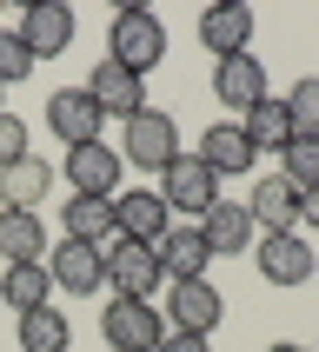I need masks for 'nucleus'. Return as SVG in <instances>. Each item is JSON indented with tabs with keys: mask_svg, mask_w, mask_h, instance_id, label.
I'll return each mask as SVG.
<instances>
[{
	"mask_svg": "<svg viewBox=\"0 0 319 352\" xmlns=\"http://www.w3.org/2000/svg\"><path fill=\"white\" fill-rule=\"evenodd\" d=\"M107 60H120L126 74L146 80L160 60H166V27H160V14H146V7H120L113 34H107Z\"/></svg>",
	"mask_w": 319,
	"mask_h": 352,
	"instance_id": "f257e3e1",
	"label": "nucleus"
},
{
	"mask_svg": "<svg viewBox=\"0 0 319 352\" xmlns=\"http://www.w3.org/2000/svg\"><path fill=\"white\" fill-rule=\"evenodd\" d=\"M179 153H186V146H179V120L173 113L140 107V113L126 120V140H120V160H126V166H140V173H166Z\"/></svg>",
	"mask_w": 319,
	"mask_h": 352,
	"instance_id": "f03ea898",
	"label": "nucleus"
},
{
	"mask_svg": "<svg viewBox=\"0 0 319 352\" xmlns=\"http://www.w3.org/2000/svg\"><path fill=\"white\" fill-rule=\"evenodd\" d=\"M100 339H107V352H160L166 319L153 313V299H107Z\"/></svg>",
	"mask_w": 319,
	"mask_h": 352,
	"instance_id": "7ed1b4c3",
	"label": "nucleus"
},
{
	"mask_svg": "<svg viewBox=\"0 0 319 352\" xmlns=\"http://www.w3.org/2000/svg\"><path fill=\"white\" fill-rule=\"evenodd\" d=\"M60 179H67L80 199H113L120 179H126V160H120V146L94 140V146H74V153L60 160Z\"/></svg>",
	"mask_w": 319,
	"mask_h": 352,
	"instance_id": "20e7f679",
	"label": "nucleus"
},
{
	"mask_svg": "<svg viewBox=\"0 0 319 352\" xmlns=\"http://www.w3.org/2000/svg\"><path fill=\"white\" fill-rule=\"evenodd\" d=\"M219 319H226V299H219L213 279H173V286H166V333L213 339Z\"/></svg>",
	"mask_w": 319,
	"mask_h": 352,
	"instance_id": "39448f33",
	"label": "nucleus"
},
{
	"mask_svg": "<svg viewBox=\"0 0 319 352\" xmlns=\"http://www.w3.org/2000/svg\"><path fill=\"white\" fill-rule=\"evenodd\" d=\"M160 253L140 246V239H107V286L113 299H153L160 293Z\"/></svg>",
	"mask_w": 319,
	"mask_h": 352,
	"instance_id": "423d86ee",
	"label": "nucleus"
},
{
	"mask_svg": "<svg viewBox=\"0 0 319 352\" xmlns=\"http://www.w3.org/2000/svg\"><path fill=\"white\" fill-rule=\"evenodd\" d=\"M47 126H54V140L74 153V146H94V140L107 133V113L94 107L87 87H54V100H47Z\"/></svg>",
	"mask_w": 319,
	"mask_h": 352,
	"instance_id": "0eeeda50",
	"label": "nucleus"
},
{
	"mask_svg": "<svg viewBox=\"0 0 319 352\" xmlns=\"http://www.w3.org/2000/svg\"><path fill=\"white\" fill-rule=\"evenodd\" d=\"M166 226H173V213H166V199H160L153 186H120V193H113V239L160 246Z\"/></svg>",
	"mask_w": 319,
	"mask_h": 352,
	"instance_id": "6e6552de",
	"label": "nucleus"
},
{
	"mask_svg": "<svg viewBox=\"0 0 319 352\" xmlns=\"http://www.w3.org/2000/svg\"><path fill=\"white\" fill-rule=\"evenodd\" d=\"M74 7H67V0H34V7H27V14H20V47H27V54L34 60H60L67 54V47H74Z\"/></svg>",
	"mask_w": 319,
	"mask_h": 352,
	"instance_id": "1a4fd4ad",
	"label": "nucleus"
},
{
	"mask_svg": "<svg viewBox=\"0 0 319 352\" xmlns=\"http://www.w3.org/2000/svg\"><path fill=\"white\" fill-rule=\"evenodd\" d=\"M160 199H166V213H206L219 199V173L199 153H179L173 166L160 173Z\"/></svg>",
	"mask_w": 319,
	"mask_h": 352,
	"instance_id": "9d476101",
	"label": "nucleus"
},
{
	"mask_svg": "<svg viewBox=\"0 0 319 352\" xmlns=\"http://www.w3.org/2000/svg\"><path fill=\"white\" fill-rule=\"evenodd\" d=\"M253 266H259V279H266V286H286V293H293V286H306V279H313V246H306V233H266L253 246Z\"/></svg>",
	"mask_w": 319,
	"mask_h": 352,
	"instance_id": "9b49d317",
	"label": "nucleus"
},
{
	"mask_svg": "<svg viewBox=\"0 0 319 352\" xmlns=\"http://www.w3.org/2000/svg\"><path fill=\"white\" fill-rule=\"evenodd\" d=\"M253 213H246V199H213L206 213H199V239H206V253L213 259H239L253 253Z\"/></svg>",
	"mask_w": 319,
	"mask_h": 352,
	"instance_id": "f8f14e48",
	"label": "nucleus"
},
{
	"mask_svg": "<svg viewBox=\"0 0 319 352\" xmlns=\"http://www.w3.org/2000/svg\"><path fill=\"white\" fill-rule=\"evenodd\" d=\"M54 286L74 299H94L100 286H107V246H87V239H60L54 246Z\"/></svg>",
	"mask_w": 319,
	"mask_h": 352,
	"instance_id": "ddd939ff",
	"label": "nucleus"
},
{
	"mask_svg": "<svg viewBox=\"0 0 319 352\" xmlns=\"http://www.w3.org/2000/svg\"><path fill=\"white\" fill-rule=\"evenodd\" d=\"M87 94H94L100 113H113V120H133L140 107H153V100H146V80L126 74V67H120V60H107V54L94 60V74H87Z\"/></svg>",
	"mask_w": 319,
	"mask_h": 352,
	"instance_id": "4468645a",
	"label": "nucleus"
},
{
	"mask_svg": "<svg viewBox=\"0 0 319 352\" xmlns=\"http://www.w3.org/2000/svg\"><path fill=\"white\" fill-rule=\"evenodd\" d=\"M213 100L233 107V113H253L259 100H266V60H259V54L213 60Z\"/></svg>",
	"mask_w": 319,
	"mask_h": 352,
	"instance_id": "2eb2a0df",
	"label": "nucleus"
},
{
	"mask_svg": "<svg viewBox=\"0 0 319 352\" xmlns=\"http://www.w3.org/2000/svg\"><path fill=\"white\" fill-rule=\"evenodd\" d=\"M199 47L213 60H233L253 47V7L246 0H219V7H206L199 14Z\"/></svg>",
	"mask_w": 319,
	"mask_h": 352,
	"instance_id": "dca6fc26",
	"label": "nucleus"
},
{
	"mask_svg": "<svg viewBox=\"0 0 319 352\" xmlns=\"http://www.w3.org/2000/svg\"><path fill=\"white\" fill-rule=\"evenodd\" d=\"M246 213H253V226H266V233H299V186L286 173H259L253 193H246Z\"/></svg>",
	"mask_w": 319,
	"mask_h": 352,
	"instance_id": "f3484780",
	"label": "nucleus"
},
{
	"mask_svg": "<svg viewBox=\"0 0 319 352\" xmlns=\"http://www.w3.org/2000/svg\"><path fill=\"white\" fill-rule=\"evenodd\" d=\"M47 186H54V160H14V166H0V206L7 213H34L40 199H47Z\"/></svg>",
	"mask_w": 319,
	"mask_h": 352,
	"instance_id": "a211bd4d",
	"label": "nucleus"
},
{
	"mask_svg": "<svg viewBox=\"0 0 319 352\" xmlns=\"http://www.w3.org/2000/svg\"><path fill=\"white\" fill-rule=\"evenodd\" d=\"M153 253H160V273H166V286H173V279H206V266H213V253H206L199 226H166V239H160Z\"/></svg>",
	"mask_w": 319,
	"mask_h": 352,
	"instance_id": "6ab92c4d",
	"label": "nucleus"
},
{
	"mask_svg": "<svg viewBox=\"0 0 319 352\" xmlns=\"http://www.w3.org/2000/svg\"><path fill=\"white\" fill-rule=\"evenodd\" d=\"M199 160H206L219 179H226V173H246L259 153H253V140L239 133V120H213V126L199 133Z\"/></svg>",
	"mask_w": 319,
	"mask_h": 352,
	"instance_id": "aec40b11",
	"label": "nucleus"
},
{
	"mask_svg": "<svg viewBox=\"0 0 319 352\" xmlns=\"http://www.w3.org/2000/svg\"><path fill=\"white\" fill-rule=\"evenodd\" d=\"M0 259H7V266H40V259H47V226H40V213H7V206H0Z\"/></svg>",
	"mask_w": 319,
	"mask_h": 352,
	"instance_id": "412c9836",
	"label": "nucleus"
},
{
	"mask_svg": "<svg viewBox=\"0 0 319 352\" xmlns=\"http://www.w3.org/2000/svg\"><path fill=\"white\" fill-rule=\"evenodd\" d=\"M54 299V273H47V259L40 266H0V306H14V313H34Z\"/></svg>",
	"mask_w": 319,
	"mask_h": 352,
	"instance_id": "4be33fe9",
	"label": "nucleus"
},
{
	"mask_svg": "<svg viewBox=\"0 0 319 352\" xmlns=\"http://www.w3.org/2000/svg\"><path fill=\"white\" fill-rule=\"evenodd\" d=\"M60 233L67 239H87V246H107L113 239V199H67L60 206Z\"/></svg>",
	"mask_w": 319,
	"mask_h": 352,
	"instance_id": "5701e85b",
	"label": "nucleus"
},
{
	"mask_svg": "<svg viewBox=\"0 0 319 352\" xmlns=\"http://www.w3.org/2000/svg\"><path fill=\"white\" fill-rule=\"evenodd\" d=\"M239 133L253 140V153H286V140H293V120H286L279 94H266L253 113H239Z\"/></svg>",
	"mask_w": 319,
	"mask_h": 352,
	"instance_id": "b1692460",
	"label": "nucleus"
},
{
	"mask_svg": "<svg viewBox=\"0 0 319 352\" xmlns=\"http://www.w3.org/2000/svg\"><path fill=\"white\" fill-rule=\"evenodd\" d=\"M67 346H74V319L54 313V299L20 313V352H67Z\"/></svg>",
	"mask_w": 319,
	"mask_h": 352,
	"instance_id": "393cba45",
	"label": "nucleus"
},
{
	"mask_svg": "<svg viewBox=\"0 0 319 352\" xmlns=\"http://www.w3.org/2000/svg\"><path fill=\"white\" fill-rule=\"evenodd\" d=\"M279 173L293 179L299 193H313V186H319V133L286 140V153H279Z\"/></svg>",
	"mask_w": 319,
	"mask_h": 352,
	"instance_id": "a878e982",
	"label": "nucleus"
},
{
	"mask_svg": "<svg viewBox=\"0 0 319 352\" xmlns=\"http://www.w3.org/2000/svg\"><path fill=\"white\" fill-rule=\"evenodd\" d=\"M279 107H286V120H293V140L299 133H319V74L293 80V87L279 94Z\"/></svg>",
	"mask_w": 319,
	"mask_h": 352,
	"instance_id": "bb28decb",
	"label": "nucleus"
},
{
	"mask_svg": "<svg viewBox=\"0 0 319 352\" xmlns=\"http://www.w3.org/2000/svg\"><path fill=\"white\" fill-rule=\"evenodd\" d=\"M34 67H40V60L20 47V34H14V27H0V87H20Z\"/></svg>",
	"mask_w": 319,
	"mask_h": 352,
	"instance_id": "cd10ccee",
	"label": "nucleus"
},
{
	"mask_svg": "<svg viewBox=\"0 0 319 352\" xmlns=\"http://www.w3.org/2000/svg\"><path fill=\"white\" fill-rule=\"evenodd\" d=\"M14 160H27V120L0 113V166H14Z\"/></svg>",
	"mask_w": 319,
	"mask_h": 352,
	"instance_id": "c85d7f7f",
	"label": "nucleus"
},
{
	"mask_svg": "<svg viewBox=\"0 0 319 352\" xmlns=\"http://www.w3.org/2000/svg\"><path fill=\"white\" fill-rule=\"evenodd\" d=\"M160 352H213V339H199V333H166V339H160Z\"/></svg>",
	"mask_w": 319,
	"mask_h": 352,
	"instance_id": "c756f323",
	"label": "nucleus"
},
{
	"mask_svg": "<svg viewBox=\"0 0 319 352\" xmlns=\"http://www.w3.org/2000/svg\"><path fill=\"white\" fill-rule=\"evenodd\" d=\"M299 226H313V233H319V186H313V193H299Z\"/></svg>",
	"mask_w": 319,
	"mask_h": 352,
	"instance_id": "7c9ffc66",
	"label": "nucleus"
},
{
	"mask_svg": "<svg viewBox=\"0 0 319 352\" xmlns=\"http://www.w3.org/2000/svg\"><path fill=\"white\" fill-rule=\"evenodd\" d=\"M266 352H306V346H293V339H273V346H266Z\"/></svg>",
	"mask_w": 319,
	"mask_h": 352,
	"instance_id": "2f4dec72",
	"label": "nucleus"
},
{
	"mask_svg": "<svg viewBox=\"0 0 319 352\" xmlns=\"http://www.w3.org/2000/svg\"><path fill=\"white\" fill-rule=\"evenodd\" d=\"M0 94H7V87H0ZM0 113H7V107H0Z\"/></svg>",
	"mask_w": 319,
	"mask_h": 352,
	"instance_id": "473e14b6",
	"label": "nucleus"
}]
</instances>
